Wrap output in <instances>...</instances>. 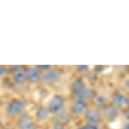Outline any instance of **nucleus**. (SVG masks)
I'll return each instance as SVG.
<instances>
[{
    "instance_id": "1",
    "label": "nucleus",
    "mask_w": 129,
    "mask_h": 129,
    "mask_svg": "<svg viewBox=\"0 0 129 129\" xmlns=\"http://www.w3.org/2000/svg\"><path fill=\"white\" fill-rule=\"evenodd\" d=\"M114 100L115 102H116L118 105H122V104H124V98H123L122 96H121V95H118V96L116 97Z\"/></svg>"
},
{
    "instance_id": "2",
    "label": "nucleus",
    "mask_w": 129,
    "mask_h": 129,
    "mask_svg": "<svg viewBox=\"0 0 129 129\" xmlns=\"http://www.w3.org/2000/svg\"><path fill=\"white\" fill-rule=\"evenodd\" d=\"M20 129H34L33 127L32 126H28L27 124L24 125V126H20Z\"/></svg>"
},
{
    "instance_id": "3",
    "label": "nucleus",
    "mask_w": 129,
    "mask_h": 129,
    "mask_svg": "<svg viewBox=\"0 0 129 129\" xmlns=\"http://www.w3.org/2000/svg\"><path fill=\"white\" fill-rule=\"evenodd\" d=\"M81 129H98V128L93 126H87V127H85V128H81Z\"/></svg>"
},
{
    "instance_id": "4",
    "label": "nucleus",
    "mask_w": 129,
    "mask_h": 129,
    "mask_svg": "<svg viewBox=\"0 0 129 129\" xmlns=\"http://www.w3.org/2000/svg\"><path fill=\"white\" fill-rule=\"evenodd\" d=\"M124 129H129V124H128L126 125V126L125 127Z\"/></svg>"
},
{
    "instance_id": "5",
    "label": "nucleus",
    "mask_w": 129,
    "mask_h": 129,
    "mask_svg": "<svg viewBox=\"0 0 129 129\" xmlns=\"http://www.w3.org/2000/svg\"><path fill=\"white\" fill-rule=\"evenodd\" d=\"M55 129H63V128H62L61 127L58 126V127H56V128H55Z\"/></svg>"
},
{
    "instance_id": "6",
    "label": "nucleus",
    "mask_w": 129,
    "mask_h": 129,
    "mask_svg": "<svg viewBox=\"0 0 129 129\" xmlns=\"http://www.w3.org/2000/svg\"><path fill=\"white\" fill-rule=\"evenodd\" d=\"M128 104H129V101H128Z\"/></svg>"
}]
</instances>
